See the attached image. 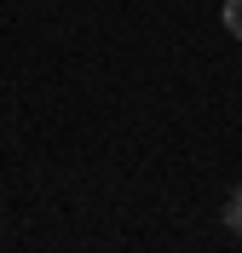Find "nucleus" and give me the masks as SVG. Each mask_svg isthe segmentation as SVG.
Here are the masks:
<instances>
[{"label": "nucleus", "mask_w": 242, "mask_h": 253, "mask_svg": "<svg viewBox=\"0 0 242 253\" xmlns=\"http://www.w3.org/2000/svg\"><path fill=\"white\" fill-rule=\"evenodd\" d=\"M225 230H231V236L242 242V184H237V190L225 196Z\"/></svg>", "instance_id": "f257e3e1"}, {"label": "nucleus", "mask_w": 242, "mask_h": 253, "mask_svg": "<svg viewBox=\"0 0 242 253\" xmlns=\"http://www.w3.org/2000/svg\"><path fill=\"white\" fill-rule=\"evenodd\" d=\"M219 17H225V29L242 41V0H225V12H219Z\"/></svg>", "instance_id": "f03ea898"}]
</instances>
